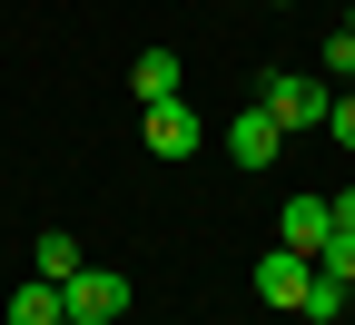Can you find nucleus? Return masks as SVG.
<instances>
[{"label": "nucleus", "mask_w": 355, "mask_h": 325, "mask_svg": "<svg viewBox=\"0 0 355 325\" xmlns=\"http://www.w3.org/2000/svg\"><path fill=\"white\" fill-rule=\"evenodd\" d=\"M60 325H79V315H60Z\"/></svg>", "instance_id": "2eb2a0df"}, {"label": "nucleus", "mask_w": 355, "mask_h": 325, "mask_svg": "<svg viewBox=\"0 0 355 325\" xmlns=\"http://www.w3.org/2000/svg\"><path fill=\"white\" fill-rule=\"evenodd\" d=\"M296 315L336 325V315H345V276H326V266H316V276H306V306H296Z\"/></svg>", "instance_id": "9d476101"}, {"label": "nucleus", "mask_w": 355, "mask_h": 325, "mask_svg": "<svg viewBox=\"0 0 355 325\" xmlns=\"http://www.w3.org/2000/svg\"><path fill=\"white\" fill-rule=\"evenodd\" d=\"M128 89H139V109H168V99H178V50H139Z\"/></svg>", "instance_id": "0eeeda50"}, {"label": "nucleus", "mask_w": 355, "mask_h": 325, "mask_svg": "<svg viewBox=\"0 0 355 325\" xmlns=\"http://www.w3.org/2000/svg\"><path fill=\"white\" fill-rule=\"evenodd\" d=\"M198 138H207V128H198V109H188V99L148 109V148H158V158H198Z\"/></svg>", "instance_id": "423d86ee"}, {"label": "nucleus", "mask_w": 355, "mask_h": 325, "mask_svg": "<svg viewBox=\"0 0 355 325\" xmlns=\"http://www.w3.org/2000/svg\"><path fill=\"white\" fill-rule=\"evenodd\" d=\"M326 79L355 89V30H345V20H336V39H326Z\"/></svg>", "instance_id": "9b49d317"}, {"label": "nucleus", "mask_w": 355, "mask_h": 325, "mask_svg": "<svg viewBox=\"0 0 355 325\" xmlns=\"http://www.w3.org/2000/svg\"><path fill=\"white\" fill-rule=\"evenodd\" d=\"M277 148H286V128L266 118V109H237V118H227V158H237V168H277Z\"/></svg>", "instance_id": "39448f33"}, {"label": "nucleus", "mask_w": 355, "mask_h": 325, "mask_svg": "<svg viewBox=\"0 0 355 325\" xmlns=\"http://www.w3.org/2000/svg\"><path fill=\"white\" fill-rule=\"evenodd\" d=\"M306 276H316V256H296V247H266V256H257V296L296 315V306H306Z\"/></svg>", "instance_id": "7ed1b4c3"}, {"label": "nucleus", "mask_w": 355, "mask_h": 325, "mask_svg": "<svg viewBox=\"0 0 355 325\" xmlns=\"http://www.w3.org/2000/svg\"><path fill=\"white\" fill-rule=\"evenodd\" d=\"M326 207H336V237H355V188H336Z\"/></svg>", "instance_id": "ddd939ff"}, {"label": "nucleus", "mask_w": 355, "mask_h": 325, "mask_svg": "<svg viewBox=\"0 0 355 325\" xmlns=\"http://www.w3.org/2000/svg\"><path fill=\"white\" fill-rule=\"evenodd\" d=\"M69 306H60V286L50 276H30V286H10V325H60Z\"/></svg>", "instance_id": "6e6552de"}, {"label": "nucleus", "mask_w": 355, "mask_h": 325, "mask_svg": "<svg viewBox=\"0 0 355 325\" xmlns=\"http://www.w3.org/2000/svg\"><path fill=\"white\" fill-rule=\"evenodd\" d=\"M119 325H128V315H119Z\"/></svg>", "instance_id": "dca6fc26"}, {"label": "nucleus", "mask_w": 355, "mask_h": 325, "mask_svg": "<svg viewBox=\"0 0 355 325\" xmlns=\"http://www.w3.org/2000/svg\"><path fill=\"white\" fill-rule=\"evenodd\" d=\"M257 109L277 118V128H326L336 89H326V79H286V69H277V79H257Z\"/></svg>", "instance_id": "f257e3e1"}, {"label": "nucleus", "mask_w": 355, "mask_h": 325, "mask_svg": "<svg viewBox=\"0 0 355 325\" xmlns=\"http://www.w3.org/2000/svg\"><path fill=\"white\" fill-rule=\"evenodd\" d=\"M326 128L345 138V148H355V89H336V109H326Z\"/></svg>", "instance_id": "f8f14e48"}, {"label": "nucleus", "mask_w": 355, "mask_h": 325, "mask_svg": "<svg viewBox=\"0 0 355 325\" xmlns=\"http://www.w3.org/2000/svg\"><path fill=\"white\" fill-rule=\"evenodd\" d=\"M60 306H69L79 325H119V315H128V276H119V266H79L69 286H60Z\"/></svg>", "instance_id": "f03ea898"}, {"label": "nucleus", "mask_w": 355, "mask_h": 325, "mask_svg": "<svg viewBox=\"0 0 355 325\" xmlns=\"http://www.w3.org/2000/svg\"><path fill=\"white\" fill-rule=\"evenodd\" d=\"M30 266L50 276V286H69V276H79L89 256H79V237H60V227H50V237H30Z\"/></svg>", "instance_id": "1a4fd4ad"}, {"label": "nucleus", "mask_w": 355, "mask_h": 325, "mask_svg": "<svg viewBox=\"0 0 355 325\" xmlns=\"http://www.w3.org/2000/svg\"><path fill=\"white\" fill-rule=\"evenodd\" d=\"M326 237H336V207H326V197H286V207H277V247L326 256Z\"/></svg>", "instance_id": "20e7f679"}, {"label": "nucleus", "mask_w": 355, "mask_h": 325, "mask_svg": "<svg viewBox=\"0 0 355 325\" xmlns=\"http://www.w3.org/2000/svg\"><path fill=\"white\" fill-rule=\"evenodd\" d=\"M345 30H355V0H345Z\"/></svg>", "instance_id": "4468645a"}]
</instances>
